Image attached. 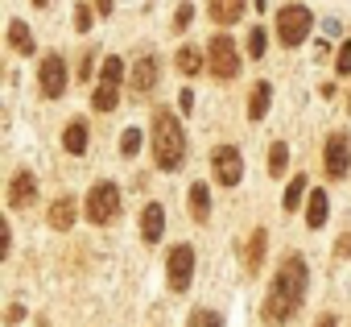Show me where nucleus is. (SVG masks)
I'll list each match as a JSON object with an SVG mask.
<instances>
[{
  "label": "nucleus",
  "mask_w": 351,
  "mask_h": 327,
  "mask_svg": "<svg viewBox=\"0 0 351 327\" xmlns=\"http://www.w3.org/2000/svg\"><path fill=\"white\" fill-rule=\"evenodd\" d=\"M269 104H273V87H269L265 79L252 83V91H248V120H265Z\"/></svg>",
  "instance_id": "15"
},
{
  "label": "nucleus",
  "mask_w": 351,
  "mask_h": 327,
  "mask_svg": "<svg viewBox=\"0 0 351 327\" xmlns=\"http://www.w3.org/2000/svg\"><path fill=\"white\" fill-rule=\"evenodd\" d=\"M75 30H79V34H87V30H91V9H87V5H79V9H75Z\"/></svg>",
  "instance_id": "30"
},
{
  "label": "nucleus",
  "mask_w": 351,
  "mask_h": 327,
  "mask_svg": "<svg viewBox=\"0 0 351 327\" xmlns=\"http://www.w3.org/2000/svg\"><path fill=\"white\" fill-rule=\"evenodd\" d=\"M186 207H191V220L207 224V220H211V191H207L203 183H195V187L186 191Z\"/></svg>",
  "instance_id": "13"
},
{
  "label": "nucleus",
  "mask_w": 351,
  "mask_h": 327,
  "mask_svg": "<svg viewBox=\"0 0 351 327\" xmlns=\"http://www.w3.org/2000/svg\"><path fill=\"white\" fill-rule=\"evenodd\" d=\"M265 249H269V236H265V228H256V232H252V240H248V253H244V265H248V273H256V269H261V261H265Z\"/></svg>",
  "instance_id": "20"
},
{
  "label": "nucleus",
  "mask_w": 351,
  "mask_h": 327,
  "mask_svg": "<svg viewBox=\"0 0 351 327\" xmlns=\"http://www.w3.org/2000/svg\"><path fill=\"white\" fill-rule=\"evenodd\" d=\"M157 87V58L153 54H145V58H136L132 63V91H153Z\"/></svg>",
  "instance_id": "12"
},
{
  "label": "nucleus",
  "mask_w": 351,
  "mask_h": 327,
  "mask_svg": "<svg viewBox=\"0 0 351 327\" xmlns=\"http://www.w3.org/2000/svg\"><path fill=\"white\" fill-rule=\"evenodd\" d=\"M302 195H306V174L298 170V174L289 179V187H285V199H281V207H285V212H298V203H302Z\"/></svg>",
  "instance_id": "23"
},
{
  "label": "nucleus",
  "mask_w": 351,
  "mask_h": 327,
  "mask_svg": "<svg viewBox=\"0 0 351 327\" xmlns=\"http://www.w3.org/2000/svg\"><path fill=\"white\" fill-rule=\"evenodd\" d=\"M120 79H124V58H104V71H99V83H112V87H120Z\"/></svg>",
  "instance_id": "26"
},
{
  "label": "nucleus",
  "mask_w": 351,
  "mask_h": 327,
  "mask_svg": "<svg viewBox=\"0 0 351 327\" xmlns=\"http://www.w3.org/2000/svg\"><path fill=\"white\" fill-rule=\"evenodd\" d=\"M173 63H178V71H182V75H199V71L207 67V54H203L199 46H182Z\"/></svg>",
  "instance_id": "19"
},
{
  "label": "nucleus",
  "mask_w": 351,
  "mask_h": 327,
  "mask_svg": "<svg viewBox=\"0 0 351 327\" xmlns=\"http://www.w3.org/2000/svg\"><path fill=\"white\" fill-rule=\"evenodd\" d=\"M136 149H141V128H124V137H120V153H124V157H136Z\"/></svg>",
  "instance_id": "29"
},
{
  "label": "nucleus",
  "mask_w": 351,
  "mask_h": 327,
  "mask_svg": "<svg viewBox=\"0 0 351 327\" xmlns=\"http://www.w3.org/2000/svg\"><path fill=\"white\" fill-rule=\"evenodd\" d=\"M34 5H38V9H46V5H50V0H34Z\"/></svg>",
  "instance_id": "37"
},
{
  "label": "nucleus",
  "mask_w": 351,
  "mask_h": 327,
  "mask_svg": "<svg viewBox=\"0 0 351 327\" xmlns=\"http://www.w3.org/2000/svg\"><path fill=\"white\" fill-rule=\"evenodd\" d=\"M161 232H165V207L161 203H145V212H141V236H145V245H157Z\"/></svg>",
  "instance_id": "11"
},
{
  "label": "nucleus",
  "mask_w": 351,
  "mask_h": 327,
  "mask_svg": "<svg viewBox=\"0 0 351 327\" xmlns=\"http://www.w3.org/2000/svg\"><path fill=\"white\" fill-rule=\"evenodd\" d=\"M326 212H330V195H326V191H310L306 224H310V228H322V224H326Z\"/></svg>",
  "instance_id": "17"
},
{
  "label": "nucleus",
  "mask_w": 351,
  "mask_h": 327,
  "mask_svg": "<svg viewBox=\"0 0 351 327\" xmlns=\"http://www.w3.org/2000/svg\"><path fill=\"white\" fill-rule=\"evenodd\" d=\"M9 249H13V232L5 228V232H0V257H9Z\"/></svg>",
  "instance_id": "34"
},
{
  "label": "nucleus",
  "mask_w": 351,
  "mask_h": 327,
  "mask_svg": "<svg viewBox=\"0 0 351 327\" xmlns=\"http://www.w3.org/2000/svg\"><path fill=\"white\" fill-rule=\"evenodd\" d=\"M322 166H326V174L335 183L351 174V137L347 133H330L326 137V145H322Z\"/></svg>",
  "instance_id": "6"
},
{
  "label": "nucleus",
  "mask_w": 351,
  "mask_h": 327,
  "mask_svg": "<svg viewBox=\"0 0 351 327\" xmlns=\"http://www.w3.org/2000/svg\"><path fill=\"white\" fill-rule=\"evenodd\" d=\"M211 170H215V183L219 187H236L244 179V157H240V149L236 145H219L211 153Z\"/></svg>",
  "instance_id": "7"
},
{
  "label": "nucleus",
  "mask_w": 351,
  "mask_h": 327,
  "mask_svg": "<svg viewBox=\"0 0 351 327\" xmlns=\"http://www.w3.org/2000/svg\"><path fill=\"white\" fill-rule=\"evenodd\" d=\"M265 50H269V34H265V25H261V30L248 34V54H252V58H265Z\"/></svg>",
  "instance_id": "27"
},
{
  "label": "nucleus",
  "mask_w": 351,
  "mask_h": 327,
  "mask_svg": "<svg viewBox=\"0 0 351 327\" xmlns=\"http://www.w3.org/2000/svg\"><path fill=\"white\" fill-rule=\"evenodd\" d=\"M306 282H310V269H306V257L302 253H285V261L277 265L273 282H269V294H265V323L281 327L298 315V306L306 302Z\"/></svg>",
  "instance_id": "1"
},
{
  "label": "nucleus",
  "mask_w": 351,
  "mask_h": 327,
  "mask_svg": "<svg viewBox=\"0 0 351 327\" xmlns=\"http://www.w3.org/2000/svg\"><path fill=\"white\" fill-rule=\"evenodd\" d=\"M347 257H351V232H343L335 245V261H347Z\"/></svg>",
  "instance_id": "32"
},
{
  "label": "nucleus",
  "mask_w": 351,
  "mask_h": 327,
  "mask_svg": "<svg viewBox=\"0 0 351 327\" xmlns=\"http://www.w3.org/2000/svg\"><path fill=\"white\" fill-rule=\"evenodd\" d=\"M120 104V87H112V83H95V91H91V108L95 112H112Z\"/></svg>",
  "instance_id": "22"
},
{
  "label": "nucleus",
  "mask_w": 351,
  "mask_h": 327,
  "mask_svg": "<svg viewBox=\"0 0 351 327\" xmlns=\"http://www.w3.org/2000/svg\"><path fill=\"white\" fill-rule=\"evenodd\" d=\"M9 46L17 54H34V34H29L25 21H9Z\"/></svg>",
  "instance_id": "21"
},
{
  "label": "nucleus",
  "mask_w": 351,
  "mask_h": 327,
  "mask_svg": "<svg viewBox=\"0 0 351 327\" xmlns=\"http://www.w3.org/2000/svg\"><path fill=\"white\" fill-rule=\"evenodd\" d=\"M335 71H339V75H351V46H343V50H339V58H335Z\"/></svg>",
  "instance_id": "31"
},
{
  "label": "nucleus",
  "mask_w": 351,
  "mask_h": 327,
  "mask_svg": "<svg viewBox=\"0 0 351 327\" xmlns=\"http://www.w3.org/2000/svg\"><path fill=\"white\" fill-rule=\"evenodd\" d=\"M178 108H182V112H191V108H195V91H191V87H186V91H178Z\"/></svg>",
  "instance_id": "33"
},
{
  "label": "nucleus",
  "mask_w": 351,
  "mask_h": 327,
  "mask_svg": "<svg viewBox=\"0 0 351 327\" xmlns=\"http://www.w3.org/2000/svg\"><path fill=\"white\" fill-rule=\"evenodd\" d=\"M285 170H289V145L273 141V149H269V174H285Z\"/></svg>",
  "instance_id": "25"
},
{
  "label": "nucleus",
  "mask_w": 351,
  "mask_h": 327,
  "mask_svg": "<svg viewBox=\"0 0 351 327\" xmlns=\"http://www.w3.org/2000/svg\"><path fill=\"white\" fill-rule=\"evenodd\" d=\"M207 63H211V75L215 79H236L240 75V50L228 34H215L211 46H207Z\"/></svg>",
  "instance_id": "5"
},
{
  "label": "nucleus",
  "mask_w": 351,
  "mask_h": 327,
  "mask_svg": "<svg viewBox=\"0 0 351 327\" xmlns=\"http://www.w3.org/2000/svg\"><path fill=\"white\" fill-rule=\"evenodd\" d=\"M153 161L165 174L182 170V161H186V133H182L178 116H173L169 108L153 112Z\"/></svg>",
  "instance_id": "2"
},
{
  "label": "nucleus",
  "mask_w": 351,
  "mask_h": 327,
  "mask_svg": "<svg viewBox=\"0 0 351 327\" xmlns=\"http://www.w3.org/2000/svg\"><path fill=\"white\" fill-rule=\"evenodd\" d=\"M34 195H38V179H34V170H17V174L9 179V207L21 212Z\"/></svg>",
  "instance_id": "10"
},
{
  "label": "nucleus",
  "mask_w": 351,
  "mask_h": 327,
  "mask_svg": "<svg viewBox=\"0 0 351 327\" xmlns=\"http://www.w3.org/2000/svg\"><path fill=\"white\" fill-rule=\"evenodd\" d=\"M186 327H223V315L211 311V306H195L191 319H186Z\"/></svg>",
  "instance_id": "24"
},
{
  "label": "nucleus",
  "mask_w": 351,
  "mask_h": 327,
  "mask_svg": "<svg viewBox=\"0 0 351 327\" xmlns=\"http://www.w3.org/2000/svg\"><path fill=\"white\" fill-rule=\"evenodd\" d=\"M314 327H339V319H335V315H330V311H322V315H318V323H314Z\"/></svg>",
  "instance_id": "35"
},
{
  "label": "nucleus",
  "mask_w": 351,
  "mask_h": 327,
  "mask_svg": "<svg viewBox=\"0 0 351 327\" xmlns=\"http://www.w3.org/2000/svg\"><path fill=\"white\" fill-rule=\"evenodd\" d=\"M87 220L95 224V228H104V224H112L116 216H120V187L116 183H95L91 191H87Z\"/></svg>",
  "instance_id": "4"
},
{
  "label": "nucleus",
  "mask_w": 351,
  "mask_h": 327,
  "mask_svg": "<svg viewBox=\"0 0 351 327\" xmlns=\"http://www.w3.org/2000/svg\"><path fill=\"white\" fill-rule=\"evenodd\" d=\"M347 112H351V95H347Z\"/></svg>",
  "instance_id": "38"
},
{
  "label": "nucleus",
  "mask_w": 351,
  "mask_h": 327,
  "mask_svg": "<svg viewBox=\"0 0 351 327\" xmlns=\"http://www.w3.org/2000/svg\"><path fill=\"white\" fill-rule=\"evenodd\" d=\"M165 265H169V290L173 294H186V286L195 278V249L191 245H173Z\"/></svg>",
  "instance_id": "8"
},
{
  "label": "nucleus",
  "mask_w": 351,
  "mask_h": 327,
  "mask_svg": "<svg viewBox=\"0 0 351 327\" xmlns=\"http://www.w3.org/2000/svg\"><path fill=\"white\" fill-rule=\"evenodd\" d=\"M66 63H62V54H46L42 58V67H38V87H42V95L46 100H58V95H66Z\"/></svg>",
  "instance_id": "9"
},
{
  "label": "nucleus",
  "mask_w": 351,
  "mask_h": 327,
  "mask_svg": "<svg viewBox=\"0 0 351 327\" xmlns=\"http://www.w3.org/2000/svg\"><path fill=\"white\" fill-rule=\"evenodd\" d=\"M95 9H99V17H108L112 13V0H95Z\"/></svg>",
  "instance_id": "36"
},
{
  "label": "nucleus",
  "mask_w": 351,
  "mask_h": 327,
  "mask_svg": "<svg viewBox=\"0 0 351 327\" xmlns=\"http://www.w3.org/2000/svg\"><path fill=\"white\" fill-rule=\"evenodd\" d=\"M310 30H314V13L306 5H285L277 13V38H281V46H302L310 38Z\"/></svg>",
  "instance_id": "3"
},
{
  "label": "nucleus",
  "mask_w": 351,
  "mask_h": 327,
  "mask_svg": "<svg viewBox=\"0 0 351 327\" xmlns=\"http://www.w3.org/2000/svg\"><path fill=\"white\" fill-rule=\"evenodd\" d=\"M248 9V0H211V17L215 25H236Z\"/></svg>",
  "instance_id": "14"
},
{
  "label": "nucleus",
  "mask_w": 351,
  "mask_h": 327,
  "mask_svg": "<svg viewBox=\"0 0 351 327\" xmlns=\"http://www.w3.org/2000/svg\"><path fill=\"white\" fill-rule=\"evenodd\" d=\"M191 21H195V5H191V0H182V5H178V13H173V30H191Z\"/></svg>",
  "instance_id": "28"
},
{
  "label": "nucleus",
  "mask_w": 351,
  "mask_h": 327,
  "mask_svg": "<svg viewBox=\"0 0 351 327\" xmlns=\"http://www.w3.org/2000/svg\"><path fill=\"white\" fill-rule=\"evenodd\" d=\"M75 216H79V207H75V199H71V195H66V199H54V203H50V228L66 232V228L75 224Z\"/></svg>",
  "instance_id": "16"
},
{
  "label": "nucleus",
  "mask_w": 351,
  "mask_h": 327,
  "mask_svg": "<svg viewBox=\"0 0 351 327\" xmlns=\"http://www.w3.org/2000/svg\"><path fill=\"white\" fill-rule=\"evenodd\" d=\"M62 145H66V153H87V120H71L66 124V133H62Z\"/></svg>",
  "instance_id": "18"
}]
</instances>
